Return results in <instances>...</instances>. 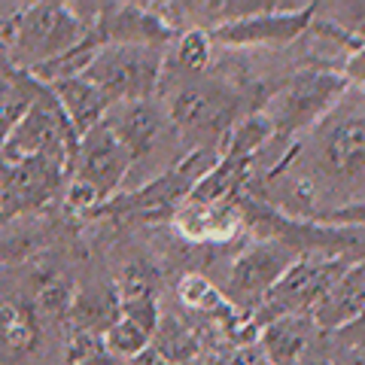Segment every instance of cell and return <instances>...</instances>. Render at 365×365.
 Masks as SVG:
<instances>
[{
    "mask_svg": "<svg viewBox=\"0 0 365 365\" xmlns=\"http://www.w3.org/2000/svg\"><path fill=\"white\" fill-rule=\"evenodd\" d=\"M344 79H347V86H353L356 91H362V95H365V43H359L356 49L347 55Z\"/></svg>",
    "mask_w": 365,
    "mask_h": 365,
    "instance_id": "18",
    "label": "cell"
},
{
    "mask_svg": "<svg viewBox=\"0 0 365 365\" xmlns=\"http://www.w3.org/2000/svg\"><path fill=\"white\" fill-rule=\"evenodd\" d=\"M104 125L119 137V143L128 150V155L134 158V165H140L143 158H150L155 153V146H162L165 134L170 128L168 116L153 104L150 98L146 101H128V104H116L107 113Z\"/></svg>",
    "mask_w": 365,
    "mask_h": 365,
    "instance_id": "11",
    "label": "cell"
},
{
    "mask_svg": "<svg viewBox=\"0 0 365 365\" xmlns=\"http://www.w3.org/2000/svg\"><path fill=\"white\" fill-rule=\"evenodd\" d=\"M6 61L19 71H40V67L64 58L88 37V28L76 16L73 4H28L4 28Z\"/></svg>",
    "mask_w": 365,
    "mask_h": 365,
    "instance_id": "1",
    "label": "cell"
},
{
    "mask_svg": "<svg viewBox=\"0 0 365 365\" xmlns=\"http://www.w3.org/2000/svg\"><path fill=\"white\" fill-rule=\"evenodd\" d=\"M213 58V40L207 31H182L174 46V71L182 76H204Z\"/></svg>",
    "mask_w": 365,
    "mask_h": 365,
    "instance_id": "16",
    "label": "cell"
},
{
    "mask_svg": "<svg viewBox=\"0 0 365 365\" xmlns=\"http://www.w3.org/2000/svg\"><path fill=\"white\" fill-rule=\"evenodd\" d=\"M150 350L168 365H189L198 356V338L189 326H182L180 319L165 317V319H158V329H155Z\"/></svg>",
    "mask_w": 365,
    "mask_h": 365,
    "instance_id": "15",
    "label": "cell"
},
{
    "mask_svg": "<svg viewBox=\"0 0 365 365\" xmlns=\"http://www.w3.org/2000/svg\"><path fill=\"white\" fill-rule=\"evenodd\" d=\"M49 91L58 101L61 113L71 122V128L76 137H86L88 131H95L98 125H104L107 113L113 110L110 101L88 83L86 76H71V79H58L52 83Z\"/></svg>",
    "mask_w": 365,
    "mask_h": 365,
    "instance_id": "13",
    "label": "cell"
},
{
    "mask_svg": "<svg viewBox=\"0 0 365 365\" xmlns=\"http://www.w3.org/2000/svg\"><path fill=\"white\" fill-rule=\"evenodd\" d=\"M317 16L314 4H265L259 13L237 19L232 25L210 34L213 43L232 46V49H280L302 40Z\"/></svg>",
    "mask_w": 365,
    "mask_h": 365,
    "instance_id": "8",
    "label": "cell"
},
{
    "mask_svg": "<svg viewBox=\"0 0 365 365\" xmlns=\"http://www.w3.org/2000/svg\"><path fill=\"white\" fill-rule=\"evenodd\" d=\"M180 299L182 304L195 307V311H204L207 317H220V314H235V307L228 304V299L213 287L207 277H198V274H189L180 283Z\"/></svg>",
    "mask_w": 365,
    "mask_h": 365,
    "instance_id": "17",
    "label": "cell"
},
{
    "mask_svg": "<svg viewBox=\"0 0 365 365\" xmlns=\"http://www.w3.org/2000/svg\"><path fill=\"white\" fill-rule=\"evenodd\" d=\"M174 232L192 244H228L247 228L244 201H220L204 204L195 198H186L170 216Z\"/></svg>",
    "mask_w": 365,
    "mask_h": 365,
    "instance_id": "10",
    "label": "cell"
},
{
    "mask_svg": "<svg viewBox=\"0 0 365 365\" xmlns=\"http://www.w3.org/2000/svg\"><path fill=\"white\" fill-rule=\"evenodd\" d=\"M311 323L314 317H277L265 323L262 332V353L271 365H299L311 350Z\"/></svg>",
    "mask_w": 365,
    "mask_h": 365,
    "instance_id": "14",
    "label": "cell"
},
{
    "mask_svg": "<svg viewBox=\"0 0 365 365\" xmlns=\"http://www.w3.org/2000/svg\"><path fill=\"white\" fill-rule=\"evenodd\" d=\"M347 79L344 73L326 71V67H307L289 76L280 88L265 95L262 113L274 125L277 140H292L302 131H314L329 113L338 107V101L347 95Z\"/></svg>",
    "mask_w": 365,
    "mask_h": 365,
    "instance_id": "3",
    "label": "cell"
},
{
    "mask_svg": "<svg viewBox=\"0 0 365 365\" xmlns=\"http://www.w3.org/2000/svg\"><path fill=\"white\" fill-rule=\"evenodd\" d=\"M131 170H134V158L107 125H98L95 131L79 137L71 180L83 182V186L95 192L101 207L119 195L122 182L131 177Z\"/></svg>",
    "mask_w": 365,
    "mask_h": 365,
    "instance_id": "9",
    "label": "cell"
},
{
    "mask_svg": "<svg viewBox=\"0 0 365 365\" xmlns=\"http://www.w3.org/2000/svg\"><path fill=\"white\" fill-rule=\"evenodd\" d=\"M299 259L302 250L280 237H262L250 244L228 268V304L244 307V311L259 307Z\"/></svg>",
    "mask_w": 365,
    "mask_h": 365,
    "instance_id": "7",
    "label": "cell"
},
{
    "mask_svg": "<svg viewBox=\"0 0 365 365\" xmlns=\"http://www.w3.org/2000/svg\"><path fill=\"white\" fill-rule=\"evenodd\" d=\"M71 170L34 155H0V222L25 220L28 213L64 198Z\"/></svg>",
    "mask_w": 365,
    "mask_h": 365,
    "instance_id": "5",
    "label": "cell"
},
{
    "mask_svg": "<svg viewBox=\"0 0 365 365\" xmlns=\"http://www.w3.org/2000/svg\"><path fill=\"white\" fill-rule=\"evenodd\" d=\"M158 302H137V304H119L116 323L107 329L104 344L116 359L134 362L153 347L155 329H158Z\"/></svg>",
    "mask_w": 365,
    "mask_h": 365,
    "instance_id": "12",
    "label": "cell"
},
{
    "mask_svg": "<svg viewBox=\"0 0 365 365\" xmlns=\"http://www.w3.org/2000/svg\"><path fill=\"white\" fill-rule=\"evenodd\" d=\"M165 52L162 46H131V43H107L101 46L95 61L86 67V79L110 107L128 104V101H146L162 83Z\"/></svg>",
    "mask_w": 365,
    "mask_h": 365,
    "instance_id": "4",
    "label": "cell"
},
{
    "mask_svg": "<svg viewBox=\"0 0 365 365\" xmlns=\"http://www.w3.org/2000/svg\"><path fill=\"white\" fill-rule=\"evenodd\" d=\"M165 116L180 137L192 140V150L220 153L225 134L244 119L241 95L220 79L186 76V83L170 91Z\"/></svg>",
    "mask_w": 365,
    "mask_h": 365,
    "instance_id": "2",
    "label": "cell"
},
{
    "mask_svg": "<svg viewBox=\"0 0 365 365\" xmlns=\"http://www.w3.org/2000/svg\"><path fill=\"white\" fill-rule=\"evenodd\" d=\"M76 146H79V137L73 134L71 122L61 113L49 86H43L34 107L16 125L9 140L0 146V155H34V158H46V162H55L67 170H73Z\"/></svg>",
    "mask_w": 365,
    "mask_h": 365,
    "instance_id": "6",
    "label": "cell"
}]
</instances>
